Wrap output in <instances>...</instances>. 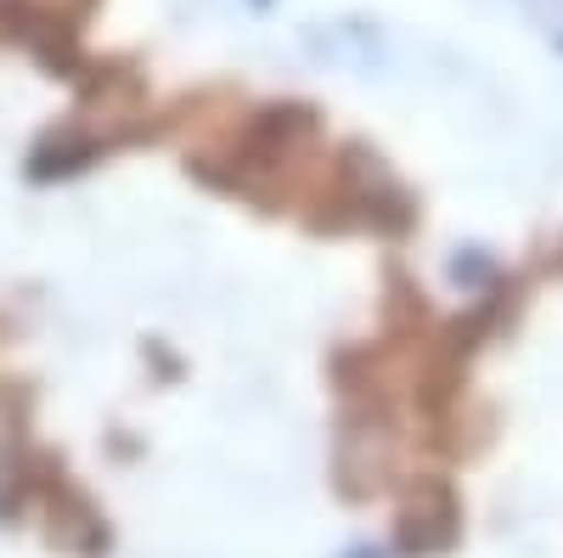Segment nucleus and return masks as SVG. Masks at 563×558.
I'll return each instance as SVG.
<instances>
[{
    "label": "nucleus",
    "mask_w": 563,
    "mask_h": 558,
    "mask_svg": "<svg viewBox=\"0 0 563 558\" xmlns=\"http://www.w3.org/2000/svg\"><path fill=\"white\" fill-rule=\"evenodd\" d=\"M456 525H462V514H456L451 485L422 480L411 491V502H406V514H400V547L411 558H434V552H445L456 541Z\"/></svg>",
    "instance_id": "1"
},
{
    "label": "nucleus",
    "mask_w": 563,
    "mask_h": 558,
    "mask_svg": "<svg viewBox=\"0 0 563 558\" xmlns=\"http://www.w3.org/2000/svg\"><path fill=\"white\" fill-rule=\"evenodd\" d=\"M344 558H384V552H372V547H355V552H344Z\"/></svg>",
    "instance_id": "2"
},
{
    "label": "nucleus",
    "mask_w": 563,
    "mask_h": 558,
    "mask_svg": "<svg viewBox=\"0 0 563 558\" xmlns=\"http://www.w3.org/2000/svg\"><path fill=\"white\" fill-rule=\"evenodd\" d=\"M254 7H271V0H254Z\"/></svg>",
    "instance_id": "3"
}]
</instances>
